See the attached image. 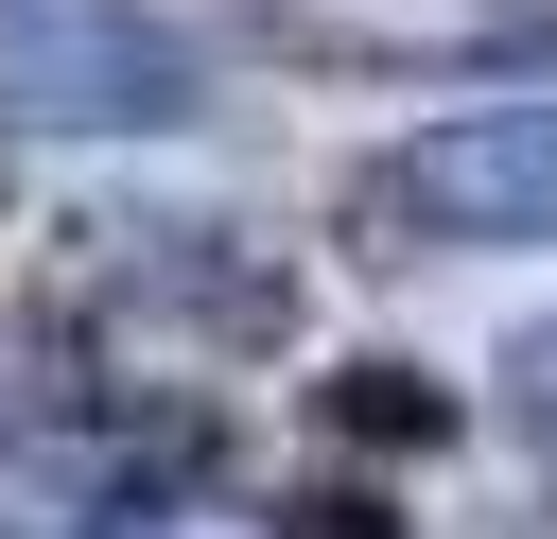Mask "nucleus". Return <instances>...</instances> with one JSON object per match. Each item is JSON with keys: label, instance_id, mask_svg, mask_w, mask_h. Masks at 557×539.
<instances>
[{"label": "nucleus", "instance_id": "7ed1b4c3", "mask_svg": "<svg viewBox=\"0 0 557 539\" xmlns=\"http://www.w3.org/2000/svg\"><path fill=\"white\" fill-rule=\"evenodd\" d=\"M157 487H209L191 400H17L0 417V539H122Z\"/></svg>", "mask_w": 557, "mask_h": 539}, {"label": "nucleus", "instance_id": "423d86ee", "mask_svg": "<svg viewBox=\"0 0 557 539\" xmlns=\"http://www.w3.org/2000/svg\"><path fill=\"white\" fill-rule=\"evenodd\" d=\"M122 539H296V522H261L244 487H157V504H139Z\"/></svg>", "mask_w": 557, "mask_h": 539}, {"label": "nucleus", "instance_id": "39448f33", "mask_svg": "<svg viewBox=\"0 0 557 539\" xmlns=\"http://www.w3.org/2000/svg\"><path fill=\"white\" fill-rule=\"evenodd\" d=\"M313 435H348V452H383V469H400V452H453V383H435V365H383V348H366V365H313Z\"/></svg>", "mask_w": 557, "mask_h": 539}, {"label": "nucleus", "instance_id": "f257e3e1", "mask_svg": "<svg viewBox=\"0 0 557 539\" xmlns=\"http://www.w3.org/2000/svg\"><path fill=\"white\" fill-rule=\"evenodd\" d=\"M331 243L366 278H418V261H470V243H557V104H453L418 139H383L348 191H331Z\"/></svg>", "mask_w": 557, "mask_h": 539}, {"label": "nucleus", "instance_id": "6e6552de", "mask_svg": "<svg viewBox=\"0 0 557 539\" xmlns=\"http://www.w3.org/2000/svg\"><path fill=\"white\" fill-rule=\"evenodd\" d=\"M296 522H313V539H400V504H383V487H313Z\"/></svg>", "mask_w": 557, "mask_h": 539}, {"label": "nucleus", "instance_id": "f03ea898", "mask_svg": "<svg viewBox=\"0 0 557 539\" xmlns=\"http://www.w3.org/2000/svg\"><path fill=\"white\" fill-rule=\"evenodd\" d=\"M209 104V52L157 0H0V139H157Z\"/></svg>", "mask_w": 557, "mask_h": 539}, {"label": "nucleus", "instance_id": "20e7f679", "mask_svg": "<svg viewBox=\"0 0 557 539\" xmlns=\"http://www.w3.org/2000/svg\"><path fill=\"white\" fill-rule=\"evenodd\" d=\"M87 243H104V330L157 348V365H191V348H278V330H296V261H278L261 226H226V209H122V226H87Z\"/></svg>", "mask_w": 557, "mask_h": 539}, {"label": "nucleus", "instance_id": "0eeeda50", "mask_svg": "<svg viewBox=\"0 0 557 539\" xmlns=\"http://www.w3.org/2000/svg\"><path fill=\"white\" fill-rule=\"evenodd\" d=\"M487 383H505V417H522V435L557 452V313H522V330L487 348Z\"/></svg>", "mask_w": 557, "mask_h": 539}]
</instances>
